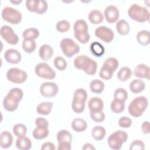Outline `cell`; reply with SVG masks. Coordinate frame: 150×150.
I'll return each instance as SVG.
<instances>
[{"mask_svg": "<svg viewBox=\"0 0 150 150\" xmlns=\"http://www.w3.org/2000/svg\"><path fill=\"white\" fill-rule=\"evenodd\" d=\"M148 105L147 98L144 96H139L134 98L128 105L129 114L134 117L141 116Z\"/></svg>", "mask_w": 150, "mask_h": 150, "instance_id": "obj_1", "label": "cell"}, {"mask_svg": "<svg viewBox=\"0 0 150 150\" xmlns=\"http://www.w3.org/2000/svg\"><path fill=\"white\" fill-rule=\"evenodd\" d=\"M129 17L138 22L143 23L149 19V12L145 7L134 4L130 6L128 10Z\"/></svg>", "mask_w": 150, "mask_h": 150, "instance_id": "obj_2", "label": "cell"}, {"mask_svg": "<svg viewBox=\"0 0 150 150\" xmlns=\"http://www.w3.org/2000/svg\"><path fill=\"white\" fill-rule=\"evenodd\" d=\"M128 134L124 131L118 130L111 134L108 138L109 147L114 150H118L121 148L122 144L127 141Z\"/></svg>", "mask_w": 150, "mask_h": 150, "instance_id": "obj_3", "label": "cell"}, {"mask_svg": "<svg viewBox=\"0 0 150 150\" xmlns=\"http://www.w3.org/2000/svg\"><path fill=\"white\" fill-rule=\"evenodd\" d=\"M1 16L4 21L13 25L20 23L22 18V13L19 11L9 6L3 8Z\"/></svg>", "mask_w": 150, "mask_h": 150, "instance_id": "obj_4", "label": "cell"}, {"mask_svg": "<svg viewBox=\"0 0 150 150\" xmlns=\"http://www.w3.org/2000/svg\"><path fill=\"white\" fill-rule=\"evenodd\" d=\"M60 47L63 54L67 57H72L80 51L79 45L70 38L63 39L60 43Z\"/></svg>", "mask_w": 150, "mask_h": 150, "instance_id": "obj_5", "label": "cell"}, {"mask_svg": "<svg viewBox=\"0 0 150 150\" xmlns=\"http://www.w3.org/2000/svg\"><path fill=\"white\" fill-rule=\"evenodd\" d=\"M35 73L38 77L48 80H52L56 77L54 70L45 62L38 64L35 68Z\"/></svg>", "mask_w": 150, "mask_h": 150, "instance_id": "obj_6", "label": "cell"}, {"mask_svg": "<svg viewBox=\"0 0 150 150\" xmlns=\"http://www.w3.org/2000/svg\"><path fill=\"white\" fill-rule=\"evenodd\" d=\"M27 73L23 70L16 67L9 69L6 72L7 79L13 83L21 84L27 79Z\"/></svg>", "mask_w": 150, "mask_h": 150, "instance_id": "obj_7", "label": "cell"}, {"mask_svg": "<svg viewBox=\"0 0 150 150\" xmlns=\"http://www.w3.org/2000/svg\"><path fill=\"white\" fill-rule=\"evenodd\" d=\"M0 34L3 39L10 45H16L19 42L18 36L14 32L13 29L8 25L1 28Z\"/></svg>", "mask_w": 150, "mask_h": 150, "instance_id": "obj_8", "label": "cell"}, {"mask_svg": "<svg viewBox=\"0 0 150 150\" xmlns=\"http://www.w3.org/2000/svg\"><path fill=\"white\" fill-rule=\"evenodd\" d=\"M59 91L57 85L54 82H45L40 87V93L45 97H53Z\"/></svg>", "mask_w": 150, "mask_h": 150, "instance_id": "obj_9", "label": "cell"}, {"mask_svg": "<svg viewBox=\"0 0 150 150\" xmlns=\"http://www.w3.org/2000/svg\"><path fill=\"white\" fill-rule=\"evenodd\" d=\"M95 35L105 43H110L114 38L113 31L110 28L104 26L97 28L95 30Z\"/></svg>", "mask_w": 150, "mask_h": 150, "instance_id": "obj_10", "label": "cell"}, {"mask_svg": "<svg viewBox=\"0 0 150 150\" xmlns=\"http://www.w3.org/2000/svg\"><path fill=\"white\" fill-rule=\"evenodd\" d=\"M104 16L107 22L113 23L118 19L120 12L117 6L112 5H108L104 10Z\"/></svg>", "mask_w": 150, "mask_h": 150, "instance_id": "obj_11", "label": "cell"}, {"mask_svg": "<svg viewBox=\"0 0 150 150\" xmlns=\"http://www.w3.org/2000/svg\"><path fill=\"white\" fill-rule=\"evenodd\" d=\"M4 58L8 63L17 64L21 62L22 56L21 53L17 50L14 49H9L5 52Z\"/></svg>", "mask_w": 150, "mask_h": 150, "instance_id": "obj_12", "label": "cell"}, {"mask_svg": "<svg viewBox=\"0 0 150 150\" xmlns=\"http://www.w3.org/2000/svg\"><path fill=\"white\" fill-rule=\"evenodd\" d=\"M149 67L145 64H139L134 70L135 77L141 79H147L149 80Z\"/></svg>", "mask_w": 150, "mask_h": 150, "instance_id": "obj_13", "label": "cell"}, {"mask_svg": "<svg viewBox=\"0 0 150 150\" xmlns=\"http://www.w3.org/2000/svg\"><path fill=\"white\" fill-rule=\"evenodd\" d=\"M88 107L90 112L101 111L104 108V103L100 98L94 97L89 100Z\"/></svg>", "mask_w": 150, "mask_h": 150, "instance_id": "obj_14", "label": "cell"}, {"mask_svg": "<svg viewBox=\"0 0 150 150\" xmlns=\"http://www.w3.org/2000/svg\"><path fill=\"white\" fill-rule=\"evenodd\" d=\"M13 143V137L8 131H2L0 135V145L2 148H9Z\"/></svg>", "mask_w": 150, "mask_h": 150, "instance_id": "obj_15", "label": "cell"}, {"mask_svg": "<svg viewBox=\"0 0 150 150\" xmlns=\"http://www.w3.org/2000/svg\"><path fill=\"white\" fill-rule=\"evenodd\" d=\"M53 54V49L52 47L47 44L42 45L39 50V54L40 57L43 60H49Z\"/></svg>", "mask_w": 150, "mask_h": 150, "instance_id": "obj_16", "label": "cell"}, {"mask_svg": "<svg viewBox=\"0 0 150 150\" xmlns=\"http://www.w3.org/2000/svg\"><path fill=\"white\" fill-rule=\"evenodd\" d=\"M19 103L18 101L6 95L3 100V106L6 111L12 112L17 109Z\"/></svg>", "mask_w": 150, "mask_h": 150, "instance_id": "obj_17", "label": "cell"}, {"mask_svg": "<svg viewBox=\"0 0 150 150\" xmlns=\"http://www.w3.org/2000/svg\"><path fill=\"white\" fill-rule=\"evenodd\" d=\"M129 88L132 93L138 94L142 92L144 90L145 84L143 80L141 79H135L130 83Z\"/></svg>", "mask_w": 150, "mask_h": 150, "instance_id": "obj_18", "label": "cell"}, {"mask_svg": "<svg viewBox=\"0 0 150 150\" xmlns=\"http://www.w3.org/2000/svg\"><path fill=\"white\" fill-rule=\"evenodd\" d=\"M97 62L94 60L88 57L83 66V70L88 75H94L97 71Z\"/></svg>", "mask_w": 150, "mask_h": 150, "instance_id": "obj_19", "label": "cell"}, {"mask_svg": "<svg viewBox=\"0 0 150 150\" xmlns=\"http://www.w3.org/2000/svg\"><path fill=\"white\" fill-rule=\"evenodd\" d=\"M71 126L74 131L77 132H81L87 129V124L84 120L80 118H76L71 122Z\"/></svg>", "mask_w": 150, "mask_h": 150, "instance_id": "obj_20", "label": "cell"}, {"mask_svg": "<svg viewBox=\"0 0 150 150\" xmlns=\"http://www.w3.org/2000/svg\"><path fill=\"white\" fill-rule=\"evenodd\" d=\"M88 19L90 22L94 25L101 23L103 19L104 16L102 12L97 9H94L90 11L88 15Z\"/></svg>", "mask_w": 150, "mask_h": 150, "instance_id": "obj_21", "label": "cell"}, {"mask_svg": "<svg viewBox=\"0 0 150 150\" xmlns=\"http://www.w3.org/2000/svg\"><path fill=\"white\" fill-rule=\"evenodd\" d=\"M53 103L50 101H45L40 103L36 107V111L39 114L47 115H49L52 110Z\"/></svg>", "mask_w": 150, "mask_h": 150, "instance_id": "obj_22", "label": "cell"}, {"mask_svg": "<svg viewBox=\"0 0 150 150\" xmlns=\"http://www.w3.org/2000/svg\"><path fill=\"white\" fill-rule=\"evenodd\" d=\"M16 146L18 149L21 150H28L32 146L31 140L26 137H18L16 141Z\"/></svg>", "mask_w": 150, "mask_h": 150, "instance_id": "obj_23", "label": "cell"}, {"mask_svg": "<svg viewBox=\"0 0 150 150\" xmlns=\"http://www.w3.org/2000/svg\"><path fill=\"white\" fill-rule=\"evenodd\" d=\"M116 30L121 35H126L129 33L130 27L128 23L124 19L119 20L115 25Z\"/></svg>", "mask_w": 150, "mask_h": 150, "instance_id": "obj_24", "label": "cell"}, {"mask_svg": "<svg viewBox=\"0 0 150 150\" xmlns=\"http://www.w3.org/2000/svg\"><path fill=\"white\" fill-rule=\"evenodd\" d=\"M137 40L139 44L142 46H147L150 43L149 32L146 30L139 31L137 35Z\"/></svg>", "mask_w": 150, "mask_h": 150, "instance_id": "obj_25", "label": "cell"}, {"mask_svg": "<svg viewBox=\"0 0 150 150\" xmlns=\"http://www.w3.org/2000/svg\"><path fill=\"white\" fill-rule=\"evenodd\" d=\"M104 83L101 80L98 79H94L90 83V90L96 94L101 93L104 91Z\"/></svg>", "mask_w": 150, "mask_h": 150, "instance_id": "obj_26", "label": "cell"}, {"mask_svg": "<svg viewBox=\"0 0 150 150\" xmlns=\"http://www.w3.org/2000/svg\"><path fill=\"white\" fill-rule=\"evenodd\" d=\"M105 129L101 126H96L93 128L91 131L92 137L96 141L102 140L105 136Z\"/></svg>", "mask_w": 150, "mask_h": 150, "instance_id": "obj_27", "label": "cell"}, {"mask_svg": "<svg viewBox=\"0 0 150 150\" xmlns=\"http://www.w3.org/2000/svg\"><path fill=\"white\" fill-rule=\"evenodd\" d=\"M39 35V31L35 28L26 29L22 33V36L24 40H35L38 38Z\"/></svg>", "mask_w": 150, "mask_h": 150, "instance_id": "obj_28", "label": "cell"}, {"mask_svg": "<svg viewBox=\"0 0 150 150\" xmlns=\"http://www.w3.org/2000/svg\"><path fill=\"white\" fill-rule=\"evenodd\" d=\"M132 75L131 70L128 67H121L117 73V77L121 81H125L128 80Z\"/></svg>", "mask_w": 150, "mask_h": 150, "instance_id": "obj_29", "label": "cell"}, {"mask_svg": "<svg viewBox=\"0 0 150 150\" xmlns=\"http://www.w3.org/2000/svg\"><path fill=\"white\" fill-rule=\"evenodd\" d=\"M57 140L58 143L66 142L71 144L72 141V135L67 130H60L57 134Z\"/></svg>", "mask_w": 150, "mask_h": 150, "instance_id": "obj_30", "label": "cell"}, {"mask_svg": "<svg viewBox=\"0 0 150 150\" xmlns=\"http://www.w3.org/2000/svg\"><path fill=\"white\" fill-rule=\"evenodd\" d=\"M90 51L96 57H101L104 54L105 50L103 46L98 42H94L90 45Z\"/></svg>", "mask_w": 150, "mask_h": 150, "instance_id": "obj_31", "label": "cell"}, {"mask_svg": "<svg viewBox=\"0 0 150 150\" xmlns=\"http://www.w3.org/2000/svg\"><path fill=\"white\" fill-rule=\"evenodd\" d=\"M49 134V131L47 129L44 128H35L33 132L32 135L35 139L38 140H41L46 138Z\"/></svg>", "mask_w": 150, "mask_h": 150, "instance_id": "obj_32", "label": "cell"}, {"mask_svg": "<svg viewBox=\"0 0 150 150\" xmlns=\"http://www.w3.org/2000/svg\"><path fill=\"white\" fill-rule=\"evenodd\" d=\"M22 49L27 53L33 52L36 47L35 40H24L22 42Z\"/></svg>", "mask_w": 150, "mask_h": 150, "instance_id": "obj_33", "label": "cell"}, {"mask_svg": "<svg viewBox=\"0 0 150 150\" xmlns=\"http://www.w3.org/2000/svg\"><path fill=\"white\" fill-rule=\"evenodd\" d=\"M110 107L113 112L115 114H120L125 109V103L114 99V100L111 103Z\"/></svg>", "mask_w": 150, "mask_h": 150, "instance_id": "obj_34", "label": "cell"}, {"mask_svg": "<svg viewBox=\"0 0 150 150\" xmlns=\"http://www.w3.org/2000/svg\"><path fill=\"white\" fill-rule=\"evenodd\" d=\"M114 100L125 103L128 98V93L124 88H118L114 91Z\"/></svg>", "mask_w": 150, "mask_h": 150, "instance_id": "obj_35", "label": "cell"}, {"mask_svg": "<svg viewBox=\"0 0 150 150\" xmlns=\"http://www.w3.org/2000/svg\"><path fill=\"white\" fill-rule=\"evenodd\" d=\"M14 135L18 137H22L26 135L27 132V128L23 124H17L15 125L12 129Z\"/></svg>", "mask_w": 150, "mask_h": 150, "instance_id": "obj_36", "label": "cell"}, {"mask_svg": "<svg viewBox=\"0 0 150 150\" xmlns=\"http://www.w3.org/2000/svg\"><path fill=\"white\" fill-rule=\"evenodd\" d=\"M88 25L87 22L83 19L77 20L73 25L74 32H81L88 31Z\"/></svg>", "mask_w": 150, "mask_h": 150, "instance_id": "obj_37", "label": "cell"}, {"mask_svg": "<svg viewBox=\"0 0 150 150\" xmlns=\"http://www.w3.org/2000/svg\"><path fill=\"white\" fill-rule=\"evenodd\" d=\"M85 103L86 102L84 101L73 98L71 103L72 110L77 114H80L83 112L85 109Z\"/></svg>", "mask_w": 150, "mask_h": 150, "instance_id": "obj_38", "label": "cell"}, {"mask_svg": "<svg viewBox=\"0 0 150 150\" xmlns=\"http://www.w3.org/2000/svg\"><path fill=\"white\" fill-rule=\"evenodd\" d=\"M7 95L18 102H20L23 98V93L19 88H12L9 91Z\"/></svg>", "mask_w": 150, "mask_h": 150, "instance_id": "obj_39", "label": "cell"}, {"mask_svg": "<svg viewBox=\"0 0 150 150\" xmlns=\"http://www.w3.org/2000/svg\"><path fill=\"white\" fill-rule=\"evenodd\" d=\"M103 65L114 72L118 67L119 63L116 58L109 57L104 61Z\"/></svg>", "mask_w": 150, "mask_h": 150, "instance_id": "obj_40", "label": "cell"}, {"mask_svg": "<svg viewBox=\"0 0 150 150\" xmlns=\"http://www.w3.org/2000/svg\"><path fill=\"white\" fill-rule=\"evenodd\" d=\"M74 36L79 42L83 44L87 43L90 39V35L88 33V31L81 32H74Z\"/></svg>", "mask_w": 150, "mask_h": 150, "instance_id": "obj_41", "label": "cell"}, {"mask_svg": "<svg viewBox=\"0 0 150 150\" xmlns=\"http://www.w3.org/2000/svg\"><path fill=\"white\" fill-rule=\"evenodd\" d=\"M88 57L87 55L81 54L77 56L74 60V66L79 70H83V66L88 59Z\"/></svg>", "mask_w": 150, "mask_h": 150, "instance_id": "obj_42", "label": "cell"}, {"mask_svg": "<svg viewBox=\"0 0 150 150\" xmlns=\"http://www.w3.org/2000/svg\"><path fill=\"white\" fill-rule=\"evenodd\" d=\"M73 98L86 102L87 98V93L86 90L83 88L76 90L73 93Z\"/></svg>", "mask_w": 150, "mask_h": 150, "instance_id": "obj_43", "label": "cell"}, {"mask_svg": "<svg viewBox=\"0 0 150 150\" xmlns=\"http://www.w3.org/2000/svg\"><path fill=\"white\" fill-rule=\"evenodd\" d=\"M54 66L57 70L63 71L67 67V63L63 57L57 56L54 59Z\"/></svg>", "mask_w": 150, "mask_h": 150, "instance_id": "obj_44", "label": "cell"}, {"mask_svg": "<svg viewBox=\"0 0 150 150\" xmlns=\"http://www.w3.org/2000/svg\"><path fill=\"white\" fill-rule=\"evenodd\" d=\"M113 74H114V72L112 70H111L110 69H109L108 68H107L104 65H103L99 72L100 77L101 79L105 80H108L111 79V77L113 76Z\"/></svg>", "mask_w": 150, "mask_h": 150, "instance_id": "obj_45", "label": "cell"}, {"mask_svg": "<svg viewBox=\"0 0 150 150\" xmlns=\"http://www.w3.org/2000/svg\"><path fill=\"white\" fill-rule=\"evenodd\" d=\"M70 25L69 22L66 20L59 21L56 25V28L57 30L61 33H64L67 32L70 29Z\"/></svg>", "mask_w": 150, "mask_h": 150, "instance_id": "obj_46", "label": "cell"}, {"mask_svg": "<svg viewBox=\"0 0 150 150\" xmlns=\"http://www.w3.org/2000/svg\"><path fill=\"white\" fill-rule=\"evenodd\" d=\"M90 117L93 121L96 122H102L105 120V114L101 111L98 112H90Z\"/></svg>", "mask_w": 150, "mask_h": 150, "instance_id": "obj_47", "label": "cell"}, {"mask_svg": "<svg viewBox=\"0 0 150 150\" xmlns=\"http://www.w3.org/2000/svg\"><path fill=\"white\" fill-rule=\"evenodd\" d=\"M47 8H48V5L46 1L39 0L36 13L39 15L43 14L47 11Z\"/></svg>", "mask_w": 150, "mask_h": 150, "instance_id": "obj_48", "label": "cell"}, {"mask_svg": "<svg viewBox=\"0 0 150 150\" xmlns=\"http://www.w3.org/2000/svg\"><path fill=\"white\" fill-rule=\"evenodd\" d=\"M118 125L121 128H129L132 125V120L128 117H122L118 120Z\"/></svg>", "mask_w": 150, "mask_h": 150, "instance_id": "obj_49", "label": "cell"}, {"mask_svg": "<svg viewBox=\"0 0 150 150\" xmlns=\"http://www.w3.org/2000/svg\"><path fill=\"white\" fill-rule=\"evenodd\" d=\"M145 149L144 143L141 140L134 141L129 146L130 150H144Z\"/></svg>", "mask_w": 150, "mask_h": 150, "instance_id": "obj_50", "label": "cell"}, {"mask_svg": "<svg viewBox=\"0 0 150 150\" xmlns=\"http://www.w3.org/2000/svg\"><path fill=\"white\" fill-rule=\"evenodd\" d=\"M35 124L36 127L39 128L47 129L49 127V122L47 120L43 117H38L35 120Z\"/></svg>", "mask_w": 150, "mask_h": 150, "instance_id": "obj_51", "label": "cell"}, {"mask_svg": "<svg viewBox=\"0 0 150 150\" xmlns=\"http://www.w3.org/2000/svg\"><path fill=\"white\" fill-rule=\"evenodd\" d=\"M39 0H28L26 1V6L28 11L32 12H35L38 8Z\"/></svg>", "mask_w": 150, "mask_h": 150, "instance_id": "obj_52", "label": "cell"}, {"mask_svg": "<svg viewBox=\"0 0 150 150\" xmlns=\"http://www.w3.org/2000/svg\"><path fill=\"white\" fill-rule=\"evenodd\" d=\"M58 150H70L71 149V144L66 142H63L59 143L57 147Z\"/></svg>", "mask_w": 150, "mask_h": 150, "instance_id": "obj_53", "label": "cell"}, {"mask_svg": "<svg viewBox=\"0 0 150 150\" xmlns=\"http://www.w3.org/2000/svg\"><path fill=\"white\" fill-rule=\"evenodd\" d=\"M141 129L144 134H148L150 132L149 122L148 121H144L141 125Z\"/></svg>", "mask_w": 150, "mask_h": 150, "instance_id": "obj_54", "label": "cell"}, {"mask_svg": "<svg viewBox=\"0 0 150 150\" xmlns=\"http://www.w3.org/2000/svg\"><path fill=\"white\" fill-rule=\"evenodd\" d=\"M42 150H54V145L51 142H46L42 144L41 146Z\"/></svg>", "mask_w": 150, "mask_h": 150, "instance_id": "obj_55", "label": "cell"}, {"mask_svg": "<svg viewBox=\"0 0 150 150\" xmlns=\"http://www.w3.org/2000/svg\"><path fill=\"white\" fill-rule=\"evenodd\" d=\"M83 150H94L96 149L95 147L90 143H86L85 144H84L83 148H82Z\"/></svg>", "mask_w": 150, "mask_h": 150, "instance_id": "obj_56", "label": "cell"}, {"mask_svg": "<svg viewBox=\"0 0 150 150\" xmlns=\"http://www.w3.org/2000/svg\"><path fill=\"white\" fill-rule=\"evenodd\" d=\"M10 2L13 4H15V5H18L19 4H21L22 1V0H14V1H12V0H11Z\"/></svg>", "mask_w": 150, "mask_h": 150, "instance_id": "obj_57", "label": "cell"}]
</instances>
